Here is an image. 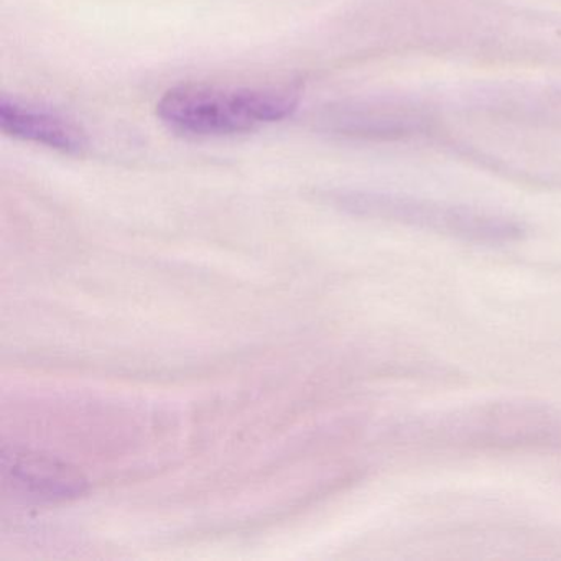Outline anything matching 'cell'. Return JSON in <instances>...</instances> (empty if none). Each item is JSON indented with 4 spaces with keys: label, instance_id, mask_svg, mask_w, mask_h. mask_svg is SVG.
Instances as JSON below:
<instances>
[{
    "label": "cell",
    "instance_id": "obj_1",
    "mask_svg": "<svg viewBox=\"0 0 561 561\" xmlns=\"http://www.w3.org/2000/svg\"><path fill=\"white\" fill-rule=\"evenodd\" d=\"M288 90H229L188 84L163 94L157 116L170 129L192 136H232L285 119L297 110Z\"/></svg>",
    "mask_w": 561,
    "mask_h": 561
},
{
    "label": "cell",
    "instance_id": "obj_2",
    "mask_svg": "<svg viewBox=\"0 0 561 561\" xmlns=\"http://www.w3.org/2000/svg\"><path fill=\"white\" fill-rule=\"evenodd\" d=\"M344 202L366 215L425 226L478 241H511L522 234L520 226L515 222L458 206L383 195H351Z\"/></svg>",
    "mask_w": 561,
    "mask_h": 561
},
{
    "label": "cell",
    "instance_id": "obj_3",
    "mask_svg": "<svg viewBox=\"0 0 561 561\" xmlns=\"http://www.w3.org/2000/svg\"><path fill=\"white\" fill-rule=\"evenodd\" d=\"M0 127L15 139L65 153H81L88 146L87 134L73 121L8 98L0 101Z\"/></svg>",
    "mask_w": 561,
    "mask_h": 561
},
{
    "label": "cell",
    "instance_id": "obj_4",
    "mask_svg": "<svg viewBox=\"0 0 561 561\" xmlns=\"http://www.w3.org/2000/svg\"><path fill=\"white\" fill-rule=\"evenodd\" d=\"M5 484L27 501H61L81 494L84 481L67 465L44 456L14 453L4 458Z\"/></svg>",
    "mask_w": 561,
    "mask_h": 561
},
{
    "label": "cell",
    "instance_id": "obj_5",
    "mask_svg": "<svg viewBox=\"0 0 561 561\" xmlns=\"http://www.w3.org/2000/svg\"><path fill=\"white\" fill-rule=\"evenodd\" d=\"M330 123L344 136L366 139H403L426 129V117L419 111L379 104L341 107Z\"/></svg>",
    "mask_w": 561,
    "mask_h": 561
}]
</instances>
